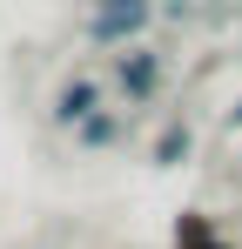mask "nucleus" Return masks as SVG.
<instances>
[{
  "mask_svg": "<svg viewBox=\"0 0 242 249\" xmlns=\"http://www.w3.org/2000/svg\"><path fill=\"white\" fill-rule=\"evenodd\" d=\"M141 20H148V7H108V14L87 20V34H94V41H121V34H135Z\"/></svg>",
  "mask_w": 242,
  "mask_h": 249,
  "instance_id": "f257e3e1",
  "label": "nucleus"
},
{
  "mask_svg": "<svg viewBox=\"0 0 242 249\" xmlns=\"http://www.w3.org/2000/svg\"><path fill=\"white\" fill-rule=\"evenodd\" d=\"M54 115H61V122H87V115H94V81H68L61 101H54Z\"/></svg>",
  "mask_w": 242,
  "mask_h": 249,
  "instance_id": "f03ea898",
  "label": "nucleus"
},
{
  "mask_svg": "<svg viewBox=\"0 0 242 249\" xmlns=\"http://www.w3.org/2000/svg\"><path fill=\"white\" fill-rule=\"evenodd\" d=\"M155 54H121V88H128V94H148V88H155Z\"/></svg>",
  "mask_w": 242,
  "mask_h": 249,
  "instance_id": "7ed1b4c3",
  "label": "nucleus"
},
{
  "mask_svg": "<svg viewBox=\"0 0 242 249\" xmlns=\"http://www.w3.org/2000/svg\"><path fill=\"white\" fill-rule=\"evenodd\" d=\"M81 142H115V115H87L81 122Z\"/></svg>",
  "mask_w": 242,
  "mask_h": 249,
  "instance_id": "20e7f679",
  "label": "nucleus"
},
{
  "mask_svg": "<svg viewBox=\"0 0 242 249\" xmlns=\"http://www.w3.org/2000/svg\"><path fill=\"white\" fill-rule=\"evenodd\" d=\"M182 148H189V128H168V135H161V148H155V155H161V162H175Z\"/></svg>",
  "mask_w": 242,
  "mask_h": 249,
  "instance_id": "39448f33",
  "label": "nucleus"
},
{
  "mask_svg": "<svg viewBox=\"0 0 242 249\" xmlns=\"http://www.w3.org/2000/svg\"><path fill=\"white\" fill-rule=\"evenodd\" d=\"M236 122H242V108H236Z\"/></svg>",
  "mask_w": 242,
  "mask_h": 249,
  "instance_id": "423d86ee",
  "label": "nucleus"
}]
</instances>
